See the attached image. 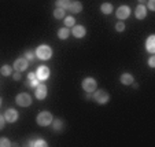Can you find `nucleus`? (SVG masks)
I'll list each match as a JSON object with an SVG mask.
<instances>
[{
	"label": "nucleus",
	"instance_id": "obj_1",
	"mask_svg": "<svg viewBox=\"0 0 155 147\" xmlns=\"http://www.w3.org/2000/svg\"><path fill=\"white\" fill-rule=\"evenodd\" d=\"M36 55H37V58L41 59V61H48V59H51V56H52V48L47 44H41V45H38L37 50H36Z\"/></svg>",
	"mask_w": 155,
	"mask_h": 147
},
{
	"label": "nucleus",
	"instance_id": "obj_2",
	"mask_svg": "<svg viewBox=\"0 0 155 147\" xmlns=\"http://www.w3.org/2000/svg\"><path fill=\"white\" fill-rule=\"evenodd\" d=\"M52 120H54V117H52V114H51L50 112L38 113L37 118H36V121H37V124L40 125V127H48V125H51Z\"/></svg>",
	"mask_w": 155,
	"mask_h": 147
},
{
	"label": "nucleus",
	"instance_id": "obj_3",
	"mask_svg": "<svg viewBox=\"0 0 155 147\" xmlns=\"http://www.w3.org/2000/svg\"><path fill=\"white\" fill-rule=\"evenodd\" d=\"M94 99L99 105H106L110 100V94L104 89H96V91H94Z\"/></svg>",
	"mask_w": 155,
	"mask_h": 147
},
{
	"label": "nucleus",
	"instance_id": "obj_4",
	"mask_svg": "<svg viewBox=\"0 0 155 147\" xmlns=\"http://www.w3.org/2000/svg\"><path fill=\"white\" fill-rule=\"evenodd\" d=\"M15 102H17L18 106L21 107H28L32 105V96L26 92H22V94H18L15 98Z\"/></svg>",
	"mask_w": 155,
	"mask_h": 147
},
{
	"label": "nucleus",
	"instance_id": "obj_5",
	"mask_svg": "<svg viewBox=\"0 0 155 147\" xmlns=\"http://www.w3.org/2000/svg\"><path fill=\"white\" fill-rule=\"evenodd\" d=\"M82 88H84L85 92H89L92 94L94 91H96L97 88V82L94 77H87V79L82 80Z\"/></svg>",
	"mask_w": 155,
	"mask_h": 147
},
{
	"label": "nucleus",
	"instance_id": "obj_6",
	"mask_svg": "<svg viewBox=\"0 0 155 147\" xmlns=\"http://www.w3.org/2000/svg\"><path fill=\"white\" fill-rule=\"evenodd\" d=\"M28 65H29V62H28L26 58H18V59H15L14 66H12V68H14L17 72H19V73H21V72L26 70Z\"/></svg>",
	"mask_w": 155,
	"mask_h": 147
},
{
	"label": "nucleus",
	"instance_id": "obj_7",
	"mask_svg": "<svg viewBox=\"0 0 155 147\" xmlns=\"http://www.w3.org/2000/svg\"><path fill=\"white\" fill-rule=\"evenodd\" d=\"M50 69L47 66H38L37 68V72H36V77H37L40 81H44V80H47L50 77Z\"/></svg>",
	"mask_w": 155,
	"mask_h": 147
},
{
	"label": "nucleus",
	"instance_id": "obj_8",
	"mask_svg": "<svg viewBox=\"0 0 155 147\" xmlns=\"http://www.w3.org/2000/svg\"><path fill=\"white\" fill-rule=\"evenodd\" d=\"M35 95H36V98H37V99H40V100L45 99V98H47V95H48V89H47V87L40 82V84H38V85L36 87Z\"/></svg>",
	"mask_w": 155,
	"mask_h": 147
},
{
	"label": "nucleus",
	"instance_id": "obj_9",
	"mask_svg": "<svg viewBox=\"0 0 155 147\" xmlns=\"http://www.w3.org/2000/svg\"><path fill=\"white\" fill-rule=\"evenodd\" d=\"M115 15H117L118 19L124 21L130 15V8H129L128 6H121V7H118V10L115 11Z\"/></svg>",
	"mask_w": 155,
	"mask_h": 147
},
{
	"label": "nucleus",
	"instance_id": "obj_10",
	"mask_svg": "<svg viewBox=\"0 0 155 147\" xmlns=\"http://www.w3.org/2000/svg\"><path fill=\"white\" fill-rule=\"evenodd\" d=\"M71 33H73V36L76 38H82L87 35V29H85V26H82V25H74Z\"/></svg>",
	"mask_w": 155,
	"mask_h": 147
},
{
	"label": "nucleus",
	"instance_id": "obj_11",
	"mask_svg": "<svg viewBox=\"0 0 155 147\" xmlns=\"http://www.w3.org/2000/svg\"><path fill=\"white\" fill-rule=\"evenodd\" d=\"M18 112L15 109H8L4 114V118H6V122H15L18 120Z\"/></svg>",
	"mask_w": 155,
	"mask_h": 147
},
{
	"label": "nucleus",
	"instance_id": "obj_12",
	"mask_svg": "<svg viewBox=\"0 0 155 147\" xmlns=\"http://www.w3.org/2000/svg\"><path fill=\"white\" fill-rule=\"evenodd\" d=\"M135 17L137 19H144L147 17V7L144 4H139L135 10Z\"/></svg>",
	"mask_w": 155,
	"mask_h": 147
},
{
	"label": "nucleus",
	"instance_id": "obj_13",
	"mask_svg": "<svg viewBox=\"0 0 155 147\" xmlns=\"http://www.w3.org/2000/svg\"><path fill=\"white\" fill-rule=\"evenodd\" d=\"M68 10L70 12H73V14H78V12L82 11V3L81 2H71Z\"/></svg>",
	"mask_w": 155,
	"mask_h": 147
},
{
	"label": "nucleus",
	"instance_id": "obj_14",
	"mask_svg": "<svg viewBox=\"0 0 155 147\" xmlns=\"http://www.w3.org/2000/svg\"><path fill=\"white\" fill-rule=\"evenodd\" d=\"M146 48L150 54H155V36H150L147 38V44H146Z\"/></svg>",
	"mask_w": 155,
	"mask_h": 147
},
{
	"label": "nucleus",
	"instance_id": "obj_15",
	"mask_svg": "<svg viewBox=\"0 0 155 147\" xmlns=\"http://www.w3.org/2000/svg\"><path fill=\"white\" fill-rule=\"evenodd\" d=\"M121 82H122L124 85H130V84L135 82V77L132 76L130 73H124L121 76Z\"/></svg>",
	"mask_w": 155,
	"mask_h": 147
},
{
	"label": "nucleus",
	"instance_id": "obj_16",
	"mask_svg": "<svg viewBox=\"0 0 155 147\" xmlns=\"http://www.w3.org/2000/svg\"><path fill=\"white\" fill-rule=\"evenodd\" d=\"M52 128H54V131H56V132H61V131H63V128H64V124H63V121L62 120H52Z\"/></svg>",
	"mask_w": 155,
	"mask_h": 147
},
{
	"label": "nucleus",
	"instance_id": "obj_17",
	"mask_svg": "<svg viewBox=\"0 0 155 147\" xmlns=\"http://www.w3.org/2000/svg\"><path fill=\"white\" fill-rule=\"evenodd\" d=\"M69 35H70V32H69V28H61V29L58 30V37L61 38V40H66V38L69 37Z\"/></svg>",
	"mask_w": 155,
	"mask_h": 147
},
{
	"label": "nucleus",
	"instance_id": "obj_18",
	"mask_svg": "<svg viewBox=\"0 0 155 147\" xmlns=\"http://www.w3.org/2000/svg\"><path fill=\"white\" fill-rule=\"evenodd\" d=\"M100 11L103 12V14H111V11H113V4H110V3H103L102 6H100Z\"/></svg>",
	"mask_w": 155,
	"mask_h": 147
},
{
	"label": "nucleus",
	"instance_id": "obj_19",
	"mask_svg": "<svg viewBox=\"0 0 155 147\" xmlns=\"http://www.w3.org/2000/svg\"><path fill=\"white\" fill-rule=\"evenodd\" d=\"M74 25H76V19H74L73 15L64 17V26H66V28H73Z\"/></svg>",
	"mask_w": 155,
	"mask_h": 147
},
{
	"label": "nucleus",
	"instance_id": "obj_20",
	"mask_svg": "<svg viewBox=\"0 0 155 147\" xmlns=\"http://www.w3.org/2000/svg\"><path fill=\"white\" fill-rule=\"evenodd\" d=\"M29 146H32V147H47V142L43 140V139H37V140L30 142Z\"/></svg>",
	"mask_w": 155,
	"mask_h": 147
},
{
	"label": "nucleus",
	"instance_id": "obj_21",
	"mask_svg": "<svg viewBox=\"0 0 155 147\" xmlns=\"http://www.w3.org/2000/svg\"><path fill=\"white\" fill-rule=\"evenodd\" d=\"M54 17H55L56 19H63L64 18V10L61 8V7H56L55 11H54Z\"/></svg>",
	"mask_w": 155,
	"mask_h": 147
},
{
	"label": "nucleus",
	"instance_id": "obj_22",
	"mask_svg": "<svg viewBox=\"0 0 155 147\" xmlns=\"http://www.w3.org/2000/svg\"><path fill=\"white\" fill-rule=\"evenodd\" d=\"M70 0H56V6L61 7V8H69V6H70Z\"/></svg>",
	"mask_w": 155,
	"mask_h": 147
},
{
	"label": "nucleus",
	"instance_id": "obj_23",
	"mask_svg": "<svg viewBox=\"0 0 155 147\" xmlns=\"http://www.w3.org/2000/svg\"><path fill=\"white\" fill-rule=\"evenodd\" d=\"M0 73L3 74V76H11V73H12L11 66H8V65L2 66V69H0Z\"/></svg>",
	"mask_w": 155,
	"mask_h": 147
},
{
	"label": "nucleus",
	"instance_id": "obj_24",
	"mask_svg": "<svg viewBox=\"0 0 155 147\" xmlns=\"http://www.w3.org/2000/svg\"><path fill=\"white\" fill-rule=\"evenodd\" d=\"M12 143L7 138H0V147H11Z\"/></svg>",
	"mask_w": 155,
	"mask_h": 147
},
{
	"label": "nucleus",
	"instance_id": "obj_25",
	"mask_svg": "<svg viewBox=\"0 0 155 147\" xmlns=\"http://www.w3.org/2000/svg\"><path fill=\"white\" fill-rule=\"evenodd\" d=\"M115 30H117V32H124V30H125V24H124V22H117Z\"/></svg>",
	"mask_w": 155,
	"mask_h": 147
},
{
	"label": "nucleus",
	"instance_id": "obj_26",
	"mask_svg": "<svg viewBox=\"0 0 155 147\" xmlns=\"http://www.w3.org/2000/svg\"><path fill=\"white\" fill-rule=\"evenodd\" d=\"M38 84H40V80H38L37 77H36L35 80H32V81H30V84H29V85L32 87V88H36V87H37Z\"/></svg>",
	"mask_w": 155,
	"mask_h": 147
},
{
	"label": "nucleus",
	"instance_id": "obj_27",
	"mask_svg": "<svg viewBox=\"0 0 155 147\" xmlns=\"http://www.w3.org/2000/svg\"><path fill=\"white\" fill-rule=\"evenodd\" d=\"M25 58H26L28 61H33V59H35V54H33L32 51H28L26 55H25Z\"/></svg>",
	"mask_w": 155,
	"mask_h": 147
},
{
	"label": "nucleus",
	"instance_id": "obj_28",
	"mask_svg": "<svg viewBox=\"0 0 155 147\" xmlns=\"http://www.w3.org/2000/svg\"><path fill=\"white\" fill-rule=\"evenodd\" d=\"M4 125H6V118H4V115L0 114V129H3Z\"/></svg>",
	"mask_w": 155,
	"mask_h": 147
},
{
	"label": "nucleus",
	"instance_id": "obj_29",
	"mask_svg": "<svg viewBox=\"0 0 155 147\" xmlns=\"http://www.w3.org/2000/svg\"><path fill=\"white\" fill-rule=\"evenodd\" d=\"M148 8L151 11H155V0H148Z\"/></svg>",
	"mask_w": 155,
	"mask_h": 147
},
{
	"label": "nucleus",
	"instance_id": "obj_30",
	"mask_svg": "<svg viewBox=\"0 0 155 147\" xmlns=\"http://www.w3.org/2000/svg\"><path fill=\"white\" fill-rule=\"evenodd\" d=\"M148 65H150V68H155V55H152L151 58H150Z\"/></svg>",
	"mask_w": 155,
	"mask_h": 147
},
{
	"label": "nucleus",
	"instance_id": "obj_31",
	"mask_svg": "<svg viewBox=\"0 0 155 147\" xmlns=\"http://www.w3.org/2000/svg\"><path fill=\"white\" fill-rule=\"evenodd\" d=\"M12 79L15 80V81H18V80H21V73L19 72H17L15 74H12Z\"/></svg>",
	"mask_w": 155,
	"mask_h": 147
},
{
	"label": "nucleus",
	"instance_id": "obj_32",
	"mask_svg": "<svg viewBox=\"0 0 155 147\" xmlns=\"http://www.w3.org/2000/svg\"><path fill=\"white\" fill-rule=\"evenodd\" d=\"M28 79H29L30 81H32V80H35V79H36V73H33V72H32V73H29V76H28Z\"/></svg>",
	"mask_w": 155,
	"mask_h": 147
},
{
	"label": "nucleus",
	"instance_id": "obj_33",
	"mask_svg": "<svg viewBox=\"0 0 155 147\" xmlns=\"http://www.w3.org/2000/svg\"><path fill=\"white\" fill-rule=\"evenodd\" d=\"M137 2H139V3H140V4H143L144 2H146V0H137Z\"/></svg>",
	"mask_w": 155,
	"mask_h": 147
},
{
	"label": "nucleus",
	"instance_id": "obj_34",
	"mask_svg": "<svg viewBox=\"0 0 155 147\" xmlns=\"http://www.w3.org/2000/svg\"><path fill=\"white\" fill-rule=\"evenodd\" d=\"M0 106H2V99H0Z\"/></svg>",
	"mask_w": 155,
	"mask_h": 147
}]
</instances>
